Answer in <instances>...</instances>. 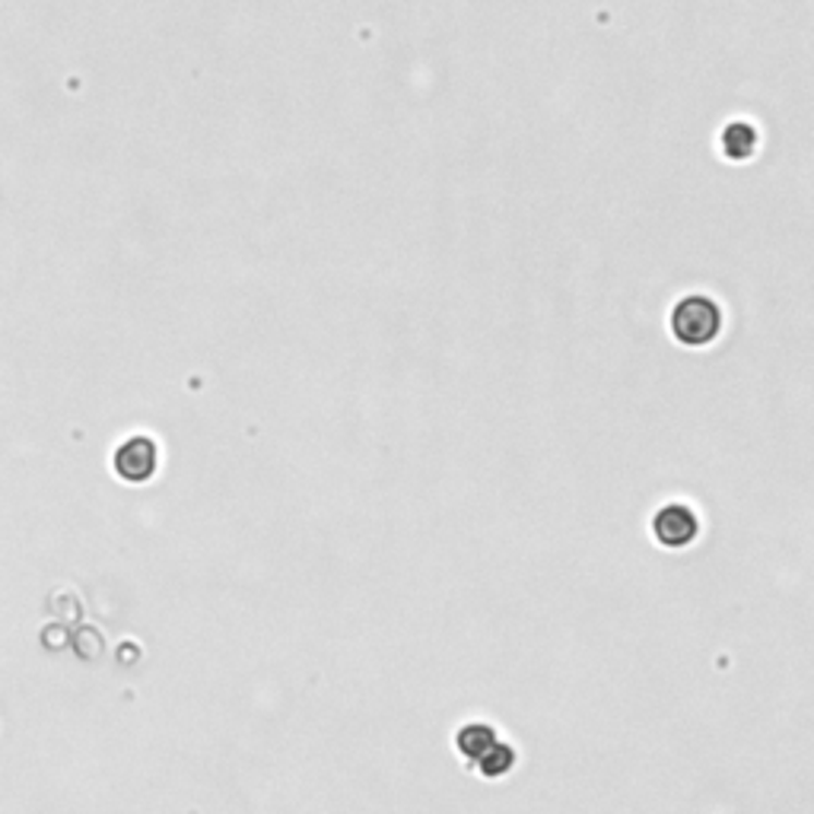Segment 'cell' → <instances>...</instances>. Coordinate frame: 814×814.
Here are the masks:
<instances>
[{
  "label": "cell",
  "instance_id": "1",
  "mask_svg": "<svg viewBox=\"0 0 814 814\" xmlns=\"http://www.w3.org/2000/svg\"><path fill=\"white\" fill-rule=\"evenodd\" d=\"M455 751L481 774L483 779L506 777L516 767V747L496 735L487 722H468L455 732Z\"/></svg>",
  "mask_w": 814,
  "mask_h": 814
},
{
  "label": "cell",
  "instance_id": "2",
  "mask_svg": "<svg viewBox=\"0 0 814 814\" xmlns=\"http://www.w3.org/2000/svg\"><path fill=\"white\" fill-rule=\"evenodd\" d=\"M722 332V309L709 297H684L671 309V334L684 347H706Z\"/></svg>",
  "mask_w": 814,
  "mask_h": 814
},
{
  "label": "cell",
  "instance_id": "3",
  "mask_svg": "<svg viewBox=\"0 0 814 814\" xmlns=\"http://www.w3.org/2000/svg\"><path fill=\"white\" fill-rule=\"evenodd\" d=\"M653 538L668 551H684L701 538V516L687 503H666L653 516Z\"/></svg>",
  "mask_w": 814,
  "mask_h": 814
},
{
  "label": "cell",
  "instance_id": "4",
  "mask_svg": "<svg viewBox=\"0 0 814 814\" xmlns=\"http://www.w3.org/2000/svg\"><path fill=\"white\" fill-rule=\"evenodd\" d=\"M159 468V445L149 436H128L111 455V471L124 483H147Z\"/></svg>",
  "mask_w": 814,
  "mask_h": 814
},
{
  "label": "cell",
  "instance_id": "5",
  "mask_svg": "<svg viewBox=\"0 0 814 814\" xmlns=\"http://www.w3.org/2000/svg\"><path fill=\"white\" fill-rule=\"evenodd\" d=\"M757 147V131L747 121H732L722 134V149L732 159H747Z\"/></svg>",
  "mask_w": 814,
  "mask_h": 814
}]
</instances>
